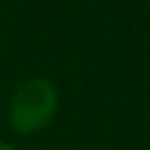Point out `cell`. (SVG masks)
<instances>
[{"label":"cell","instance_id":"obj_2","mask_svg":"<svg viewBox=\"0 0 150 150\" xmlns=\"http://www.w3.org/2000/svg\"><path fill=\"white\" fill-rule=\"evenodd\" d=\"M0 150H13L11 146H7V144H0Z\"/></svg>","mask_w":150,"mask_h":150},{"label":"cell","instance_id":"obj_1","mask_svg":"<svg viewBox=\"0 0 150 150\" xmlns=\"http://www.w3.org/2000/svg\"><path fill=\"white\" fill-rule=\"evenodd\" d=\"M57 95L51 82L47 80H29L20 84L9 106V124L16 132H38L49 126L55 115Z\"/></svg>","mask_w":150,"mask_h":150}]
</instances>
